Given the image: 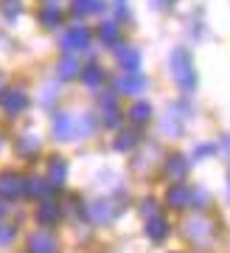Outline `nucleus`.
Listing matches in <instances>:
<instances>
[{
    "instance_id": "obj_9",
    "label": "nucleus",
    "mask_w": 230,
    "mask_h": 253,
    "mask_svg": "<svg viewBox=\"0 0 230 253\" xmlns=\"http://www.w3.org/2000/svg\"><path fill=\"white\" fill-rule=\"evenodd\" d=\"M39 219H42V222H53V219H56V211H53V206H45L42 211H39Z\"/></svg>"
},
{
    "instance_id": "obj_6",
    "label": "nucleus",
    "mask_w": 230,
    "mask_h": 253,
    "mask_svg": "<svg viewBox=\"0 0 230 253\" xmlns=\"http://www.w3.org/2000/svg\"><path fill=\"white\" fill-rule=\"evenodd\" d=\"M166 234H168L166 219H163V217H152L149 219V236H152V239L160 242V239H166Z\"/></svg>"
},
{
    "instance_id": "obj_7",
    "label": "nucleus",
    "mask_w": 230,
    "mask_h": 253,
    "mask_svg": "<svg viewBox=\"0 0 230 253\" xmlns=\"http://www.w3.org/2000/svg\"><path fill=\"white\" fill-rule=\"evenodd\" d=\"M168 172L174 174V177H183V174L188 172L186 161H183V158H171V166H168Z\"/></svg>"
},
{
    "instance_id": "obj_14",
    "label": "nucleus",
    "mask_w": 230,
    "mask_h": 253,
    "mask_svg": "<svg viewBox=\"0 0 230 253\" xmlns=\"http://www.w3.org/2000/svg\"><path fill=\"white\" fill-rule=\"evenodd\" d=\"M0 217H3V208H0Z\"/></svg>"
},
{
    "instance_id": "obj_13",
    "label": "nucleus",
    "mask_w": 230,
    "mask_h": 253,
    "mask_svg": "<svg viewBox=\"0 0 230 253\" xmlns=\"http://www.w3.org/2000/svg\"><path fill=\"white\" fill-rule=\"evenodd\" d=\"M228 183H230V180H228ZM228 197H230V186H228Z\"/></svg>"
},
{
    "instance_id": "obj_1",
    "label": "nucleus",
    "mask_w": 230,
    "mask_h": 253,
    "mask_svg": "<svg viewBox=\"0 0 230 253\" xmlns=\"http://www.w3.org/2000/svg\"><path fill=\"white\" fill-rule=\"evenodd\" d=\"M188 236H191L196 245H208L213 239V222H208L205 217L191 219V222H188Z\"/></svg>"
},
{
    "instance_id": "obj_8",
    "label": "nucleus",
    "mask_w": 230,
    "mask_h": 253,
    "mask_svg": "<svg viewBox=\"0 0 230 253\" xmlns=\"http://www.w3.org/2000/svg\"><path fill=\"white\" fill-rule=\"evenodd\" d=\"M51 180H53V183H62V180H65V163H62V161H53V166H51Z\"/></svg>"
},
{
    "instance_id": "obj_10",
    "label": "nucleus",
    "mask_w": 230,
    "mask_h": 253,
    "mask_svg": "<svg viewBox=\"0 0 230 253\" xmlns=\"http://www.w3.org/2000/svg\"><path fill=\"white\" fill-rule=\"evenodd\" d=\"M132 116H135V121H146V118H143V116H149V107H143V104H138V107H135V113H132Z\"/></svg>"
},
{
    "instance_id": "obj_3",
    "label": "nucleus",
    "mask_w": 230,
    "mask_h": 253,
    "mask_svg": "<svg viewBox=\"0 0 230 253\" xmlns=\"http://www.w3.org/2000/svg\"><path fill=\"white\" fill-rule=\"evenodd\" d=\"M28 251L31 253H56V242H53L51 234H37V236H31Z\"/></svg>"
},
{
    "instance_id": "obj_12",
    "label": "nucleus",
    "mask_w": 230,
    "mask_h": 253,
    "mask_svg": "<svg viewBox=\"0 0 230 253\" xmlns=\"http://www.w3.org/2000/svg\"><path fill=\"white\" fill-rule=\"evenodd\" d=\"M225 146H228V158H230V138H228V144H225Z\"/></svg>"
},
{
    "instance_id": "obj_2",
    "label": "nucleus",
    "mask_w": 230,
    "mask_h": 253,
    "mask_svg": "<svg viewBox=\"0 0 230 253\" xmlns=\"http://www.w3.org/2000/svg\"><path fill=\"white\" fill-rule=\"evenodd\" d=\"M171 65H174L177 79L183 82V87H191V84H194V76H191V62H188V56L186 54H174Z\"/></svg>"
},
{
    "instance_id": "obj_4",
    "label": "nucleus",
    "mask_w": 230,
    "mask_h": 253,
    "mask_svg": "<svg viewBox=\"0 0 230 253\" xmlns=\"http://www.w3.org/2000/svg\"><path fill=\"white\" fill-rule=\"evenodd\" d=\"M191 194L194 191L188 189V186H171V191H168V203L174 208H186L188 203H191Z\"/></svg>"
},
{
    "instance_id": "obj_5",
    "label": "nucleus",
    "mask_w": 230,
    "mask_h": 253,
    "mask_svg": "<svg viewBox=\"0 0 230 253\" xmlns=\"http://www.w3.org/2000/svg\"><path fill=\"white\" fill-rule=\"evenodd\" d=\"M20 177H14V174H3L0 177V194H6V197H14V194H20L23 191V186H20Z\"/></svg>"
},
{
    "instance_id": "obj_11",
    "label": "nucleus",
    "mask_w": 230,
    "mask_h": 253,
    "mask_svg": "<svg viewBox=\"0 0 230 253\" xmlns=\"http://www.w3.org/2000/svg\"><path fill=\"white\" fill-rule=\"evenodd\" d=\"M9 239H11V228H3V234H0V245L9 242Z\"/></svg>"
}]
</instances>
